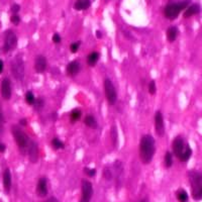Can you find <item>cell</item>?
Listing matches in <instances>:
<instances>
[{"label": "cell", "instance_id": "23", "mask_svg": "<svg viewBox=\"0 0 202 202\" xmlns=\"http://www.w3.org/2000/svg\"><path fill=\"white\" fill-rule=\"evenodd\" d=\"M191 155H192V150H191V148L187 145H186V149L184 150L183 153H182V155H181V156H180V158H179L180 161H181V162H187V161L189 160V159H190Z\"/></svg>", "mask_w": 202, "mask_h": 202}, {"label": "cell", "instance_id": "27", "mask_svg": "<svg viewBox=\"0 0 202 202\" xmlns=\"http://www.w3.org/2000/svg\"><path fill=\"white\" fill-rule=\"evenodd\" d=\"M177 198L181 202H186L188 200V194L185 190H179L177 193Z\"/></svg>", "mask_w": 202, "mask_h": 202}, {"label": "cell", "instance_id": "11", "mask_svg": "<svg viewBox=\"0 0 202 202\" xmlns=\"http://www.w3.org/2000/svg\"><path fill=\"white\" fill-rule=\"evenodd\" d=\"M11 93H12V89H11V83L9 79H3L2 83H1V95L5 100H9L11 98Z\"/></svg>", "mask_w": 202, "mask_h": 202}, {"label": "cell", "instance_id": "22", "mask_svg": "<svg viewBox=\"0 0 202 202\" xmlns=\"http://www.w3.org/2000/svg\"><path fill=\"white\" fill-rule=\"evenodd\" d=\"M98 59H99V54H98L97 52H92V53H90V55L88 56V59H87L88 65L90 67H94L97 64Z\"/></svg>", "mask_w": 202, "mask_h": 202}, {"label": "cell", "instance_id": "42", "mask_svg": "<svg viewBox=\"0 0 202 202\" xmlns=\"http://www.w3.org/2000/svg\"><path fill=\"white\" fill-rule=\"evenodd\" d=\"M140 202H149V199L148 198H144V199H141Z\"/></svg>", "mask_w": 202, "mask_h": 202}, {"label": "cell", "instance_id": "36", "mask_svg": "<svg viewBox=\"0 0 202 202\" xmlns=\"http://www.w3.org/2000/svg\"><path fill=\"white\" fill-rule=\"evenodd\" d=\"M11 10L13 13H17V12L20 10V6L18 5V4H13V5L11 6Z\"/></svg>", "mask_w": 202, "mask_h": 202}, {"label": "cell", "instance_id": "29", "mask_svg": "<svg viewBox=\"0 0 202 202\" xmlns=\"http://www.w3.org/2000/svg\"><path fill=\"white\" fill-rule=\"evenodd\" d=\"M4 122H5V119H4V115L2 112V108H1V105H0V135L3 134V131H4Z\"/></svg>", "mask_w": 202, "mask_h": 202}, {"label": "cell", "instance_id": "9", "mask_svg": "<svg viewBox=\"0 0 202 202\" xmlns=\"http://www.w3.org/2000/svg\"><path fill=\"white\" fill-rule=\"evenodd\" d=\"M155 130L159 136H163L165 135V126H164V118L161 111H157L155 114Z\"/></svg>", "mask_w": 202, "mask_h": 202}, {"label": "cell", "instance_id": "31", "mask_svg": "<svg viewBox=\"0 0 202 202\" xmlns=\"http://www.w3.org/2000/svg\"><path fill=\"white\" fill-rule=\"evenodd\" d=\"M156 91H157L156 82H155L154 80H152L151 82H150V84H149V92H150V94L154 95V94L156 93Z\"/></svg>", "mask_w": 202, "mask_h": 202}, {"label": "cell", "instance_id": "16", "mask_svg": "<svg viewBox=\"0 0 202 202\" xmlns=\"http://www.w3.org/2000/svg\"><path fill=\"white\" fill-rule=\"evenodd\" d=\"M3 187L7 193H9L11 188V174L9 169H6L3 173Z\"/></svg>", "mask_w": 202, "mask_h": 202}, {"label": "cell", "instance_id": "18", "mask_svg": "<svg viewBox=\"0 0 202 202\" xmlns=\"http://www.w3.org/2000/svg\"><path fill=\"white\" fill-rule=\"evenodd\" d=\"M90 5H91V2L89 0H78L74 4V8L76 10H84L89 8Z\"/></svg>", "mask_w": 202, "mask_h": 202}, {"label": "cell", "instance_id": "6", "mask_svg": "<svg viewBox=\"0 0 202 202\" xmlns=\"http://www.w3.org/2000/svg\"><path fill=\"white\" fill-rule=\"evenodd\" d=\"M17 46V37L12 31H6L4 33V44L3 51L4 53H9L14 51Z\"/></svg>", "mask_w": 202, "mask_h": 202}, {"label": "cell", "instance_id": "30", "mask_svg": "<svg viewBox=\"0 0 202 202\" xmlns=\"http://www.w3.org/2000/svg\"><path fill=\"white\" fill-rule=\"evenodd\" d=\"M103 176H104V178L106 180H111L112 179V172H111V170L108 168V167H106V168L104 169V171H103Z\"/></svg>", "mask_w": 202, "mask_h": 202}, {"label": "cell", "instance_id": "12", "mask_svg": "<svg viewBox=\"0 0 202 202\" xmlns=\"http://www.w3.org/2000/svg\"><path fill=\"white\" fill-rule=\"evenodd\" d=\"M172 149L175 154V156L177 158H180L184 151V140L181 136H177L173 140V145H172Z\"/></svg>", "mask_w": 202, "mask_h": 202}, {"label": "cell", "instance_id": "3", "mask_svg": "<svg viewBox=\"0 0 202 202\" xmlns=\"http://www.w3.org/2000/svg\"><path fill=\"white\" fill-rule=\"evenodd\" d=\"M10 71L13 75L15 80L22 81L24 78V63L21 55H17L16 57L11 61L10 64Z\"/></svg>", "mask_w": 202, "mask_h": 202}, {"label": "cell", "instance_id": "37", "mask_svg": "<svg viewBox=\"0 0 202 202\" xmlns=\"http://www.w3.org/2000/svg\"><path fill=\"white\" fill-rule=\"evenodd\" d=\"M5 150H6L5 145L0 143V153H4V152H5Z\"/></svg>", "mask_w": 202, "mask_h": 202}, {"label": "cell", "instance_id": "19", "mask_svg": "<svg viewBox=\"0 0 202 202\" xmlns=\"http://www.w3.org/2000/svg\"><path fill=\"white\" fill-rule=\"evenodd\" d=\"M178 36V29L176 27H171L168 28L167 31V37H168V41L170 42H173Z\"/></svg>", "mask_w": 202, "mask_h": 202}, {"label": "cell", "instance_id": "33", "mask_svg": "<svg viewBox=\"0 0 202 202\" xmlns=\"http://www.w3.org/2000/svg\"><path fill=\"white\" fill-rule=\"evenodd\" d=\"M10 21H11V22L13 23L14 25H18L19 22H20V17H19L18 15H17V14H14V15L11 16Z\"/></svg>", "mask_w": 202, "mask_h": 202}, {"label": "cell", "instance_id": "17", "mask_svg": "<svg viewBox=\"0 0 202 202\" xmlns=\"http://www.w3.org/2000/svg\"><path fill=\"white\" fill-rule=\"evenodd\" d=\"M199 11H200V6L198 5V4H193V5H191L190 7H188L187 10L184 12V17H185V18H188V17L193 16L196 13H198Z\"/></svg>", "mask_w": 202, "mask_h": 202}, {"label": "cell", "instance_id": "41", "mask_svg": "<svg viewBox=\"0 0 202 202\" xmlns=\"http://www.w3.org/2000/svg\"><path fill=\"white\" fill-rule=\"evenodd\" d=\"M2 71H3V62L0 60V74L2 73Z\"/></svg>", "mask_w": 202, "mask_h": 202}, {"label": "cell", "instance_id": "13", "mask_svg": "<svg viewBox=\"0 0 202 202\" xmlns=\"http://www.w3.org/2000/svg\"><path fill=\"white\" fill-rule=\"evenodd\" d=\"M37 194L40 197H46L48 195V181L45 177L40 178L37 186Z\"/></svg>", "mask_w": 202, "mask_h": 202}, {"label": "cell", "instance_id": "39", "mask_svg": "<svg viewBox=\"0 0 202 202\" xmlns=\"http://www.w3.org/2000/svg\"><path fill=\"white\" fill-rule=\"evenodd\" d=\"M45 202H58L57 198H55V197H50L49 199H47Z\"/></svg>", "mask_w": 202, "mask_h": 202}, {"label": "cell", "instance_id": "38", "mask_svg": "<svg viewBox=\"0 0 202 202\" xmlns=\"http://www.w3.org/2000/svg\"><path fill=\"white\" fill-rule=\"evenodd\" d=\"M19 124H20V126H27V120H25L24 118L20 119L19 120Z\"/></svg>", "mask_w": 202, "mask_h": 202}, {"label": "cell", "instance_id": "26", "mask_svg": "<svg viewBox=\"0 0 202 202\" xmlns=\"http://www.w3.org/2000/svg\"><path fill=\"white\" fill-rule=\"evenodd\" d=\"M81 110L80 109H74L72 110L71 112V121L72 122H75L77 120H79L81 118Z\"/></svg>", "mask_w": 202, "mask_h": 202}, {"label": "cell", "instance_id": "5", "mask_svg": "<svg viewBox=\"0 0 202 202\" xmlns=\"http://www.w3.org/2000/svg\"><path fill=\"white\" fill-rule=\"evenodd\" d=\"M188 5V1H183L180 3H169L165 8V16L171 20L176 19L178 17L180 11L186 8Z\"/></svg>", "mask_w": 202, "mask_h": 202}, {"label": "cell", "instance_id": "35", "mask_svg": "<svg viewBox=\"0 0 202 202\" xmlns=\"http://www.w3.org/2000/svg\"><path fill=\"white\" fill-rule=\"evenodd\" d=\"M61 36H60L59 33H55L54 36H53V42H55V44H59V42H61Z\"/></svg>", "mask_w": 202, "mask_h": 202}, {"label": "cell", "instance_id": "24", "mask_svg": "<svg viewBox=\"0 0 202 202\" xmlns=\"http://www.w3.org/2000/svg\"><path fill=\"white\" fill-rule=\"evenodd\" d=\"M52 145L56 149V150H59V149H64L65 148V145H64V143L61 140H59L57 139V137H55L54 140H52Z\"/></svg>", "mask_w": 202, "mask_h": 202}, {"label": "cell", "instance_id": "21", "mask_svg": "<svg viewBox=\"0 0 202 202\" xmlns=\"http://www.w3.org/2000/svg\"><path fill=\"white\" fill-rule=\"evenodd\" d=\"M110 137H111V141H112L113 147L116 148L117 145H118V132H117V128H116V126H111Z\"/></svg>", "mask_w": 202, "mask_h": 202}, {"label": "cell", "instance_id": "10", "mask_svg": "<svg viewBox=\"0 0 202 202\" xmlns=\"http://www.w3.org/2000/svg\"><path fill=\"white\" fill-rule=\"evenodd\" d=\"M27 154H28L29 161H31L32 164L37 163V160H38V147L33 140H29L28 141V145H27Z\"/></svg>", "mask_w": 202, "mask_h": 202}, {"label": "cell", "instance_id": "25", "mask_svg": "<svg viewBox=\"0 0 202 202\" xmlns=\"http://www.w3.org/2000/svg\"><path fill=\"white\" fill-rule=\"evenodd\" d=\"M25 101L28 105H33L34 102H36V98H34V95L32 94V91H27L25 93Z\"/></svg>", "mask_w": 202, "mask_h": 202}, {"label": "cell", "instance_id": "7", "mask_svg": "<svg viewBox=\"0 0 202 202\" xmlns=\"http://www.w3.org/2000/svg\"><path fill=\"white\" fill-rule=\"evenodd\" d=\"M104 91H105V96L106 99L108 101L110 105H114L115 102L117 100V93L113 83L111 82V80L105 79L104 80Z\"/></svg>", "mask_w": 202, "mask_h": 202}, {"label": "cell", "instance_id": "4", "mask_svg": "<svg viewBox=\"0 0 202 202\" xmlns=\"http://www.w3.org/2000/svg\"><path fill=\"white\" fill-rule=\"evenodd\" d=\"M11 131H12V135L14 136V140L16 141V145H17V147H18V149L21 150V152L27 151L29 139H28V136L25 135V132L21 130L18 126H12Z\"/></svg>", "mask_w": 202, "mask_h": 202}, {"label": "cell", "instance_id": "28", "mask_svg": "<svg viewBox=\"0 0 202 202\" xmlns=\"http://www.w3.org/2000/svg\"><path fill=\"white\" fill-rule=\"evenodd\" d=\"M165 165L167 168H170L173 165V158H172V155L170 152H167L165 155Z\"/></svg>", "mask_w": 202, "mask_h": 202}, {"label": "cell", "instance_id": "1", "mask_svg": "<svg viewBox=\"0 0 202 202\" xmlns=\"http://www.w3.org/2000/svg\"><path fill=\"white\" fill-rule=\"evenodd\" d=\"M155 155V140L151 135H145L140 141V158L143 164L148 165L152 162Z\"/></svg>", "mask_w": 202, "mask_h": 202}, {"label": "cell", "instance_id": "2", "mask_svg": "<svg viewBox=\"0 0 202 202\" xmlns=\"http://www.w3.org/2000/svg\"><path fill=\"white\" fill-rule=\"evenodd\" d=\"M191 187H192V196L195 200L202 199V173L197 171H192L189 173Z\"/></svg>", "mask_w": 202, "mask_h": 202}, {"label": "cell", "instance_id": "40", "mask_svg": "<svg viewBox=\"0 0 202 202\" xmlns=\"http://www.w3.org/2000/svg\"><path fill=\"white\" fill-rule=\"evenodd\" d=\"M96 37H97L98 38H101V37H102V33H101L100 31H97V32H96Z\"/></svg>", "mask_w": 202, "mask_h": 202}, {"label": "cell", "instance_id": "20", "mask_svg": "<svg viewBox=\"0 0 202 202\" xmlns=\"http://www.w3.org/2000/svg\"><path fill=\"white\" fill-rule=\"evenodd\" d=\"M84 123L88 127L94 128V130L97 128V126H98V123H97L96 119H95V117L93 116V115H87V116H86L85 119H84Z\"/></svg>", "mask_w": 202, "mask_h": 202}, {"label": "cell", "instance_id": "34", "mask_svg": "<svg viewBox=\"0 0 202 202\" xmlns=\"http://www.w3.org/2000/svg\"><path fill=\"white\" fill-rule=\"evenodd\" d=\"M84 172H86V173H87V175L90 176V177H94V176L96 175V170H95V169H88V168H85V169H84Z\"/></svg>", "mask_w": 202, "mask_h": 202}, {"label": "cell", "instance_id": "32", "mask_svg": "<svg viewBox=\"0 0 202 202\" xmlns=\"http://www.w3.org/2000/svg\"><path fill=\"white\" fill-rule=\"evenodd\" d=\"M80 45H81V42H73V44L70 46V50L72 53H77L80 48Z\"/></svg>", "mask_w": 202, "mask_h": 202}, {"label": "cell", "instance_id": "8", "mask_svg": "<svg viewBox=\"0 0 202 202\" xmlns=\"http://www.w3.org/2000/svg\"><path fill=\"white\" fill-rule=\"evenodd\" d=\"M93 194V187L92 184L87 180L82 181V197L80 202H90Z\"/></svg>", "mask_w": 202, "mask_h": 202}, {"label": "cell", "instance_id": "14", "mask_svg": "<svg viewBox=\"0 0 202 202\" xmlns=\"http://www.w3.org/2000/svg\"><path fill=\"white\" fill-rule=\"evenodd\" d=\"M47 69V59L44 56H37L36 58V61H34V71L38 74H42L44 73Z\"/></svg>", "mask_w": 202, "mask_h": 202}, {"label": "cell", "instance_id": "15", "mask_svg": "<svg viewBox=\"0 0 202 202\" xmlns=\"http://www.w3.org/2000/svg\"><path fill=\"white\" fill-rule=\"evenodd\" d=\"M80 71V63L79 61H72L71 63H69L67 65L66 68V72H67V75L71 76V77H74L79 73Z\"/></svg>", "mask_w": 202, "mask_h": 202}]
</instances>
